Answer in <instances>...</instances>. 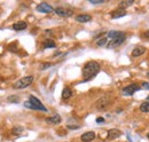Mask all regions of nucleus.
Masks as SVG:
<instances>
[{"label":"nucleus","mask_w":149,"mask_h":142,"mask_svg":"<svg viewBox=\"0 0 149 142\" xmlns=\"http://www.w3.org/2000/svg\"><path fill=\"white\" fill-rule=\"evenodd\" d=\"M100 71V64L95 61H91L89 63L85 64V67L83 68V77L85 82H89L92 78H94L96 76V73Z\"/></svg>","instance_id":"1"},{"label":"nucleus","mask_w":149,"mask_h":142,"mask_svg":"<svg viewBox=\"0 0 149 142\" xmlns=\"http://www.w3.org/2000/svg\"><path fill=\"white\" fill-rule=\"evenodd\" d=\"M24 107H27V108H29V109H32V110H39V111H44V113L47 111L46 107H45L36 96H33V95H30L29 101H27V102L24 103Z\"/></svg>","instance_id":"2"},{"label":"nucleus","mask_w":149,"mask_h":142,"mask_svg":"<svg viewBox=\"0 0 149 142\" xmlns=\"http://www.w3.org/2000/svg\"><path fill=\"white\" fill-rule=\"evenodd\" d=\"M33 83V77L32 76H27V77H23L21 79H19L15 84H14V88L16 89H22V88H25L30 86Z\"/></svg>","instance_id":"3"},{"label":"nucleus","mask_w":149,"mask_h":142,"mask_svg":"<svg viewBox=\"0 0 149 142\" xmlns=\"http://www.w3.org/2000/svg\"><path fill=\"white\" fill-rule=\"evenodd\" d=\"M54 10L59 16H62V17H70L73 15V12L71 9H67V8H62V7H58Z\"/></svg>","instance_id":"4"},{"label":"nucleus","mask_w":149,"mask_h":142,"mask_svg":"<svg viewBox=\"0 0 149 142\" xmlns=\"http://www.w3.org/2000/svg\"><path fill=\"white\" fill-rule=\"evenodd\" d=\"M140 89V86L137 85V84H132V85L126 86L124 89H123V94L124 95H133L135 92H138Z\"/></svg>","instance_id":"5"},{"label":"nucleus","mask_w":149,"mask_h":142,"mask_svg":"<svg viewBox=\"0 0 149 142\" xmlns=\"http://www.w3.org/2000/svg\"><path fill=\"white\" fill-rule=\"evenodd\" d=\"M37 10L40 12V13H45V14H48V13H52L53 12V7L46 2H41L37 6Z\"/></svg>","instance_id":"6"},{"label":"nucleus","mask_w":149,"mask_h":142,"mask_svg":"<svg viewBox=\"0 0 149 142\" xmlns=\"http://www.w3.org/2000/svg\"><path fill=\"white\" fill-rule=\"evenodd\" d=\"M125 40V36H122V37H118L116 39H111L110 43H108V47L109 48H114V47H117L119 45H122Z\"/></svg>","instance_id":"7"},{"label":"nucleus","mask_w":149,"mask_h":142,"mask_svg":"<svg viewBox=\"0 0 149 142\" xmlns=\"http://www.w3.org/2000/svg\"><path fill=\"white\" fill-rule=\"evenodd\" d=\"M95 139V133L89 131V132H86L82 135V141L83 142H89V141H93Z\"/></svg>","instance_id":"8"},{"label":"nucleus","mask_w":149,"mask_h":142,"mask_svg":"<svg viewBox=\"0 0 149 142\" xmlns=\"http://www.w3.org/2000/svg\"><path fill=\"white\" fill-rule=\"evenodd\" d=\"M27 27H28V24H27V22H24V21H20V22H16V23L13 24V29H14L15 31H22V30H25Z\"/></svg>","instance_id":"9"},{"label":"nucleus","mask_w":149,"mask_h":142,"mask_svg":"<svg viewBox=\"0 0 149 142\" xmlns=\"http://www.w3.org/2000/svg\"><path fill=\"white\" fill-rule=\"evenodd\" d=\"M120 135H122V132L117 128H113L108 131V139H116V138H119Z\"/></svg>","instance_id":"10"},{"label":"nucleus","mask_w":149,"mask_h":142,"mask_svg":"<svg viewBox=\"0 0 149 142\" xmlns=\"http://www.w3.org/2000/svg\"><path fill=\"white\" fill-rule=\"evenodd\" d=\"M126 15V10L123 9V8H119V9H116L115 12L111 13V17L113 19H119V17H123Z\"/></svg>","instance_id":"11"},{"label":"nucleus","mask_w":149,"mask_h":142,"mask_svg":"<svg viewBox=\"0 0 149 142\" xmlns=\"http://www.w3.org/2000/svg\"><path fill=\"white\" fill-rule=\"evenodd\" d=\"M145 47L144 46H137L133 51H132V56H134V57H138V56H140V55H142L144 53H145Z\"/></svg>","instance_id":"12"},{"label":"nucleus","mask_w":149,"mask_h":142,"mask_svg":"<svg viewBox=\"0 0 149 142\" xmlns=\"http://www.w3.org/2000/svg\"><path fill=\"white\" fill-rule=\"evenodd\" d=\"M91 20H92V17L87 14H82V15H78L76 17V21L80 22V23H86V22H89Z\"/></svg>","instance_id":"13"},{"label":"nucleus","mask_w":149,"mask_h":142,"mask_svg":"<svg viewBox=\"0 0 149 142\" xmlns=\"http://www.w3.org/2000/svg\"><path fill=\"white\" fill-rule=\"evenodd\" d=\"M122 36H125V33L122 32V31H109L108 34H107V37L110 38V39H116V38L122 37Z\"/></svg>","instance_id":"14"},{"label":"nucleus","mask_w":149,"mask_h":142,"mask_svg":"<svg viewBox=\"0 0 149 142\" xmlns=\"http://www.w3.org/2000/svg\"><path fill=\"white\" fill-rule=\"evenodd\" d=\"M46 121L49 123V124H59V123H61V117L59 115H54L52 117L46 118Z\"/></svg>","instance_id":"15"},{"label":"nucleus","mask_w":149,"mask_h":142,"mask_svg":"<svg viewBox=\"0 0 149 142\" xmlns=\"http://www.w3.org/2000/svg\"><path fill=\"white\" fill-rule=\"evenodd\" d=\"M71 95H72L71 89H70V88H68V87H65V88L63 89V92H62V99H63V100H68Z\"/></svg>","instance_id":"16"},{"label":"nucleus","mask_w":149,"mask_h":142,"mask_svg":"<svg viewBox=\"0 0 149 142\" xmlns=\"http://www.w3.org/2000/svg\"><path fill=\"white\" fill-rule=\"evenodd\" d=\"M55 47H56V45H55V43H54L53 40H51V39L45 40V43H44V48H55Z\"/></svg>","instance_id":"17"},{"label":"nucleus","mask_w":149,"mask_h":142,"mask_svg":"<svg viewBox=\"0 0 149 142\" xmlns=\"http://www.w3.org/2000/svg\"><path fill=\"white\" fill-rule=\"evenodd\" d=\"M107 43H108V38H107V37H103V38H101V39H99V40L96 41V45L100 46V47H102V46H106Z\"/></svg>","instance_id":"18"},{"label":"nucleus","mask_w":149,"mask_h":142,"mask_svg":"<svg viewBox=\"0 0 149 142\" xmlns=\"http://www.w3.org/2000/svg\"><path fill=\"white\" fill-rule=\"evenodd\" d=\"M140 110H141L142 113H149V101L144 102V103L140 106Z\"/></svg>","instance_id":"19"},{"label":"nucleus","mask_w":149,"mask_h":142,"mask_svg":"<svg viewBox=\"0 0 149 142\" xmlns=\"http://www.w3.org/2000/svg\"><path fill=\"white\" fill-rule=\"evenodd\" d=\"M133 2H134L133 0H128V1H120V2H119V7H123V9H124V7H128V6H131Z\"/></svg>","instance_id":"20"},{"label":"nucleus","mask_w":149,"mask_h":142,"mask_svg":"<svg viewBox=\"0 0 149 142\" xmlns=\"http://www.w3.org/2000/svg\"><path fill=\"white\" fill-rule=\"evenodd\" d=\"M23 132V128L22 127H14L13 128V133L14 134H21Z\"/></svg>","instance_id":"21"},{"label":"nucleus","mask_w":149,"mask_h":142,"mask_svg":"<svg viewBox=\"0 0 149 142\" xmlns=\"http://www.w3.org/2000/svg\"><path fill=\"white\" fill-rule=\"evenodd\" d=\"M52 67V63H43V65H40V69L41 70H45L47 68H51Z\"/></svg>","instance_id":"22"},{"label":"nucleus","mask_w":149,"mask_h":142,"mask_svg":"<svg viewBox=\"0 0 149 142\" xmlns=\"http://www.w3.org/2000/svg\"><path fill=\"white\" fill-rule=\"evenodd\" d=\"M89 2H91V3H95V5H96V3H103V2H104V0H89Z\"/></svg>","instance_id":"23"},{"label":"nucleus","mask_w":149,"mask_h":142,"mask_svg":"<svg viewBox=\"0 0 149 142\" xmlns=\"http://www.w3.org/2000/svg\"><path fill=\"white\" fill-rule=\"evenodd\" d=\"M104 121V118H102V117H98L96 118V123H103Z\"/></svg>","instance_id":"24"},{"label":"nucleus","mask_w":149,"mask_h":142,"mask_svg":"<svg viewBox=\"0 0 149 142\" xmlns=\"http://www.w3.org/2000/svg\"><path fill=\"white\" fill-rule=\"evenodd\" d=\"M142 87H144V88H147V89H149V84H147V83H144V84H142Z\"/></svg>","instance_id":"25"},{"label":"nucleus","mask_w":149,"mask_h":142,"mask_svg":"<svg viewBox=\"0 0 149 142\" xmlns=\"http://www.w3.org/2000/svg\"><path fill=\"white\" fill-rule=\"evenodd\" d=\"M144 37H146V38H149V30L147 32H145V34H144Z\"/></svg>","instance_id":"26"},{"label":"nucleus","mask_w":149,"mask_h":142,"mask_svg":"<svg viewBox=\"0 0 149 142\" xmlns=\"http://www.w3.org/2000/svg\"><path fill=\"white\" fill-rule=\"evenodd\" d=\"M147 138H148V139H149V133H148V134H147Z\"/></svg>","instance_id":"27"},{"label":"nucleus","mask_w":149,"mask_h":142,"mask_svg":"<svg viewBox=\"0 0 149 142\" xmlns=\"http://www.w3.org/2000/svg\"><path fill=\"white\" fill-rule=\"evenodd\" d=\"M148 77H149V72H148Z\"/></svg>","instance_id":"28"},{"label":"nucleus","mask_w":149,"mask_h":142,"mask_svg":"<svg viewBox=\"0 0 149 142\" xmlns=\"http://www.w3.org/2000/svg\"><path fill=\"white\" fill-rule=\"evenodd\" d=\"M148 100H149V96H148Z\"/></svg>","instance_id":"29"}]
</instances>
